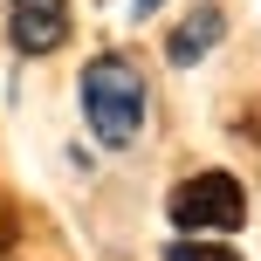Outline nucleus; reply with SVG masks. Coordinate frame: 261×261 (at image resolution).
Wrapping results in <instances>:
<instances>
[{"instance_id":"nucleus-5","label":"nucleus","mask_w":261,"mask_h":261,"mask_svg":"<svg viewBox=\"0 0 261 261\" xmlns=\"http://www.w3.org/2000/svg\"><path fill=\"white\" fill-rule=\"evenodd\" d=\"M165 261H241L234 248H220V241H206V234H186V241H172Z\"/></svg>"},{"instance_id":"nucleus-2","label":"nucleus","mask_w":261,"mask_h":261,"mask_svg":"<svg viewBox=\"0 0 261 261\" xmlns=\"http://www.w3.org/2000/svg\"><path fill=\"white\" fill-rule=\"evenodd\" d=\"M165 213L179 234H234L248 220V193H241L234 172H193L186 186H172Z\"/></svg>"},{"instance_id":"nucleus-4","label":"nucleus","mask_w":261,"mask_h":261,"mask_svg":"<svg viewBox=\"0 0 261 261\" xmlns=\"http://www.w3.org/2000/svg\"><path fill=\"white\" fill-rule=\"evenodd\" d=\"M220 35H227V14L213 7V0H199V7H193V14H186V21L165 35V62H179V69L206 62V55L220 48Z\"/></svg>"},{"instance_id":"nucleus-1","label":"nucleus","mask_w":261,"mask_h":261,"mask_svg":"<svg viewBox=\"0 0 261 261\" xmlns=\"http://www.w3.org/2000/svg\"><path fill=\"white\" fill-rule=\"evenodd\" d=\"M144 103H151V90H144V76H138L130 55H96V62L83 69V117H90L96 144H110V151L138 144Z\"/></svg>"},{"instance_id":"nucleus-3","label":"nucleus","mask_w":261,"mask_h":261,"mask_svg":"<svg viewBox=\"0 0 261 261\" xmlns=\"http://www.w3.org/2000/svg\"><path fill=\"white\" fill-rule=\"evenodd\" d=\"M7 35L21 55H55L69 41V0H7Z\"/></svg>"},{"instance_id":"nucleus-6","label":"nucleus","mask_w":261,"mask_h":261,"mask_svg":"<svg viewBox=\"0 0 261 261\" xmlns=\"http://www.w3.org/2000/svg\"><path fill=\"white\" fill-rule=\"evenodd\" d=\"M14 234H21V220H14V206L0 199V248H14Z\"/></svg>"},{"instance_id":"nucleus-7","label":"nucleus","mask_w":261,"mask_h":261,"mask_svg":"<svg viewBox=\"0 0 261 261\" xmlns=\"http://www.w3.org/2000/svg\"><path fill=\"white\" fill-rule=\"evenodd\" d=\"M130 14H138V21H144V14H158V0H130Z\"/></svg>"}]
</instances>
